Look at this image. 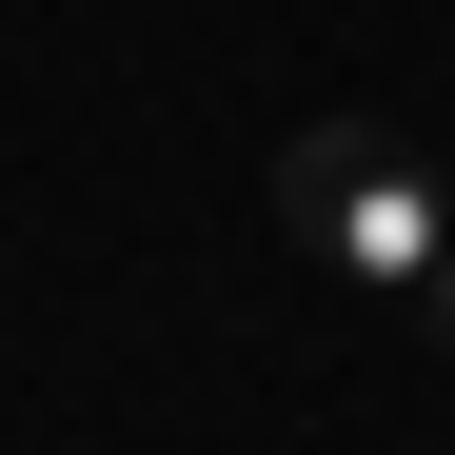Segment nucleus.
<instances>
[{"label":"nucleus","mask_w":455,"mask_h":455,"mask_svg":"<svg viewBox=\"0 0 455 455\" xmlns=\"http://www.w3.org/2000/svg\"><path fill=\"white\" fill-rule=\"evenodd\" d=\"M277 238L356 297H416L455 258V159H416L396 119H297L277 139Z\"/></svg>","instance_id":"nucleus-1"},{"label":"nucleus","mask_w":455,"mask_h":455,"mask_svg":"<svg viewBox=\"0 0 455 455\" xmlns=\"http://www.w3.org/2000/svg\"><path fill=\"white\" fill-rule=\"evenodd\" d=\"M416 317H435V337H455V258H435V277H416Z\"/></svg>","instance_id":"nucleus-2"}]
</instances>
